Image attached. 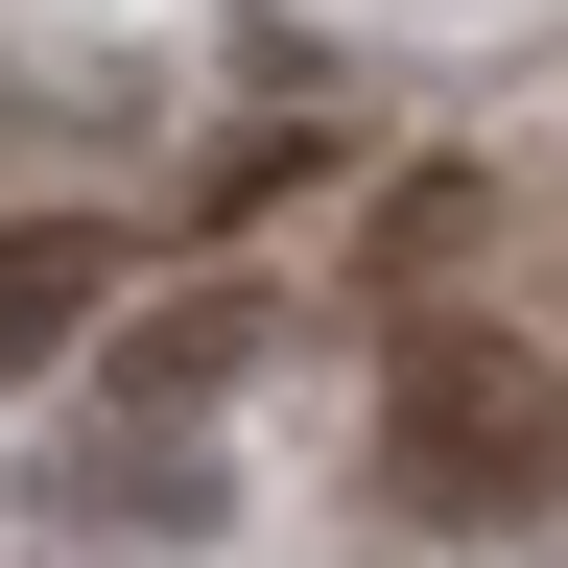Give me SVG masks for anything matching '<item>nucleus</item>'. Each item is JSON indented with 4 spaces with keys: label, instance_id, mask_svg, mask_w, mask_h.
Here are the masks:
<instances>
[{
    "label": "nucleus",
    "instance_id": "f257e3e1",
    "mask_svg": "<svg viewBox=\"0 0 568 568\" xmlns=\"http://www.w3.org/2000/svg\"><path fill=\"white\" fill-rule=\"evenodd\" d=\"M379 497L450 521V545L545 521V497H568V379L497 308H379Z\"/></svg>",
    "mask_w": 568,
    "mask_h": 568
},
{
    "label": "nucleus",
    "instance_id": "f03ea898",
    "mask_svg": "<svg viewBox=\"0 0 568 568\" xmlns=\"http://www.w3.org/2000/svg\"><path fill=\"white\" fill-rule=\"evenodd\" d=\"M261 332H284V284H261V261L119 284V332H95V426H213V403L261 379Z\"/></svg>",
    "mask_w": 568,
    "mask_h": 568
},
{
    "label": "nucleus",
    "instance_id": "7ed1b4c3",
    "mask_svg": "<svg viewBox=\"0 0 568 568\" xmlns=\"http://www.w3.org/2000/svg\"><path fill=\"white\" fill-rule=\"evenodd\" d=\"M119 284H142L119 213H0V379H71V355L119 332Z\"/></svg>",
    "mask_w": 568,
    "mask_h": 568
},
{
    "label": "nucleus",
    "instance_id": "20e7f679",
    "mask_svg": "<svg viewBox=\"0 0 568 568\" xmlns=\"http://www.w3.org/2000/svg\"><path fill=\"white\" fill-rule=\"evenodd\" d=\"M474 237H497V166H474V142H426V166H379V237H355V308H450V284H474Z\"/></svg>",
    "mask_w": 568,
    "mask_h": 568
},
{
    "label": "nucleus",
    "instance_id": "39448f33",
    "mask_svg": "<svg viewBox=\"0 0 568 568\" xmlns=\"http://www.w3.org/2000/svg\"><path fill=\"white\" fill-rule=\"evenodd\" d=\"M48 497H71V521L190 545V521H213V426H71V474H48Z\"/></svg>",
    "mask_w": 568,
    "mask_h": 568
},
{
    "label": "nucleus",
    "instance_id": "423d86ee",
    "mask_svg": "<svg viewBox=\"0 0 568 568\" xmlns=\"http://www.w3.org/2000/svg\"><path fill=\"white\" fill-rule=\"evenodd\" d=\"M308 190H355V119L308 95V71H284V95L213 142V237H261V213H308Z\"/></svg>",
    "mask_w": 568,
    "mask_h": 568
}]
</instances>
